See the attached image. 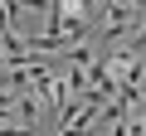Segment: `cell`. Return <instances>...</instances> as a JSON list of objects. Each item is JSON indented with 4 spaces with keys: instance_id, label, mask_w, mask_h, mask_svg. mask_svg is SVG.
<instances>
[{
    "instance_id": "1",
    "label": "cell",
    "mask_w": 146,
    "mask_h": 136,
    "mask_svg": "<svg viewBox=\"0 0 146 136\" xmlns=\"http://www.w3.org/2000/svg\"><path fill=\"white\" fill-rule=\"evenodd\" d=\"M15 88H0V126H15Z\"/></svg>"
}]
</instances>
